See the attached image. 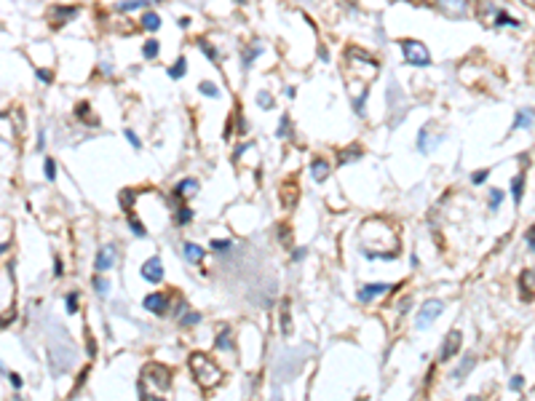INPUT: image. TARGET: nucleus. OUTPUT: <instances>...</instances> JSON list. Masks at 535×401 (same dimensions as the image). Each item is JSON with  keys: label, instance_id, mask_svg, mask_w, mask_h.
Masks as SVG:
<instances>
[{"label": "nucleus", "instance_id": "nucleus-13", "mask_svg": "<svg viewBox=\"0 0 535 401\" xmlns=\"http://www.w3.org/2000/svg\"><path fill=\"white\" fill-rule=\"evenodd\" d=\"M332 174V163L329 160H324V158H313L311 160V177H313V182H327V177Z\"/></svg>", "mask_w": 535, "mask_h": 401}, {"label": "nucleus", "instance_id": "nucleus-33", "mask_svg": "<svg viewBox=\"0 0 535 401\" xmlns=\"http://www.w3.org/2000/svg\"><path fill=\"white\" fill-rule=\"evenodd\" d=\"M134 198H136V190H123L121 196H118V203H121V209L126 211V214H132V206H134Z\"/></svg>", "mask_w": 535, "mask_h": 401}, {"label": "nucleus", "instance_id": "nucleus-46", "mask_svg": "<svg viewBox=\"0 0 535 401\" xmlns=\"http://www.w3.org/2000/svg\"><path fill=\"white\" fill-rule=\"evenodd\" d=\"M487 177H490V169H479V171H474V174H471V182H474V185H485Z\"/></svg>", "mask_w": 535, "mask_h": 401}, {"label": "nucleus", "instance_id": "nucleus-53", "mask_svg": "<svg viewBox=\"0 0 535 401\" xmlns=\"http://www.w3.org/2000/svg\"><path fill=\"white\" fill-rule=\"evenodd\" d=\"M86 348H89V356H91V358H96V342H94V337H89Z\"/></svg>", "mask_w": 535, "mask_h": 401}, {"label": "nucleus", "instance_id": "nucleus-55", "mask_svg": "<svg viewBox=\"0 0 535 401\" xmlns=\"http://www.w3.org/2000/svg\"><path fill=\"white\" fill-rule=\"evenodd\" d=\"M525 238H527V244H530V249L535 251V225H533V230H530V233H527V236H525Z\"/></svg>", "mask_w": 535, "mask_h": 401}, {"label": "nucleus", "instance_id": "nucleus-48", "mask_svg": "<svg viewBox=\"0 0 535 401\" xmlns=\"http://www.w3.org/2000/svg\"><path fill=\"white\" fill-rule=\"evenodd\" d=\"M126 139H129V145H132V147H134V150H139V147H142V142H139V136H136V134H134V131H132V129H126Z\"/></svg>", "mask_w": 535, "mask_h": 401}, {"label": "nucleus", "instance_id": "nucleus-18", "mask_svg": "<svg viewBox=\"0 0 535 401\" xmlns=\"http://www.w3.org/2000/svg\"><path fill=\"white\" fill-rule=\"evenodd\" d=\"M436 5L447 16H463L466 14V0H436Z\"/></svg>", "mask_w": 535, "mask_h": 401}, {"label": "nucleus", "instance_id": "nucleus-3", "mask_svg": "<svg viewBox=\"0 0 535 401\" xmlns=\"http://www.w3.org/2000/svg\"><path fill=\"white\" fill-rule=\"evenodd\" d=\"M399 48H401L404 62H407V65H412V67H428L431 65V54H428V48H425L420 40L401 38L399 40Z\"/></svg>", "mask_w": 535, "mask_h": 401}, {"label": "nucleus", "instance_id": "nucleus-39", "mask_svg": "<svg viewBox=\"0 0 535 401\" xmlns=\"http://www.w3.org/2000/svg\"><path fill=\"white\" fill-rule=\"evenodd\" d=\"M198 321H201V313H196V311H187V313H182V316H179L182 326H196Z\"/></svg>", "mask_w": 535, "mask_h": 401}, {"label": "nucleus", "instance_id": "nucleus-12", "mask_svg": "<svg viewBox=\"0 0 535 401\" xmlns=\"http://www.w3.org/2000/svg\"><path fill=\"white\" fill-rule=\"evenodd\" d=\"M214 348L220 353H236V345H233V329L230 326H220L217 337H214Z\"/></svg>", "mask_w": 535, "mask_h": 401}, {"label": "nucleus", "instance_id": "nucleus-38", "mask_svg": "<svg viewBox=\"0 0 535 401\" xmlns=\"http://www.w3.org/2000/svg\"><path fill=\"white\" fill-rule=\"evenodd\" d=\"M43 174H45V179H48V182L56 179V160L54 158H45L43 160Z\"/></svg>", "mask_w": 535, "mask_h": 401}, {"label": "nucleus", "instance_id": "nucleus-52", "mask_svg": "<svg viewBox=\"0 0 535 401\" xmlns=\"http://www.w3.org/2000/svg\"><path fill=\"white\" fill-rule=\"evenodd\" d=\"M8 380H11V385H14L16 391H19V388H22V377L16 375V372H8Z\"/></svg>", "mask_w": 535, "mask_h": 401}, {"label": "nucleus", "instance_id": "nucleus-36", "mask_svg": "<svg viewBox=\"0 0 535 401\" xmlns=\"http://www.w3.org/2000/svg\"><path fill=\"white\" fill-rule=\"evenodd\" d=\"M174 220H177V225L182 227V225H187V222H193V209L190 206H177V217H174Z\"/></svg>", "mask_w": 535, "mask_h": 401}, {"label": "nucleus", "instance_id": "nucleus-40", "mask_svg": "<svg viewBox=\"0 0 535 401\" xmlns=\"http://www.w3.org/2000/svg\"><path fill=\"white\" fill-rule=\"evenodd\" d=\"M129 225H132V233H134V236H139V238L147 236V230H145V225H142V220H136L134 214H129Z\"/></svg>", "mask_w": 535, "mask_h": 401}, {"label": "nucleus", "instance_id": "nucleus-14", "mask_svg": "<svg viewBox=\"0 0 535 401\" xmlns=\"http://www.w3.org/2000/svg\"><path fill=\"white\" fill-rule=\"evenodd\" d=\"M361 156H364L361 145H348L345 150L337 153V166H348V163H354V160H361Z\"/></svg>", "mask_w": 535, "mask_h": 401}, {"label": "nucleus", "instance_id": "nucleus-50", "mask_svg": "<svg viewBox=\"0 0 535 401\" xmlns=\"http://www.w3.org/2000/svg\"><path fill=\"white\" fill-rule=\"evenodd\" d=\"M409 305H412V300H409V297H404L399 305H396V313H407V311H409Z\"/></svg>", "mask_w": 535, "mask_h": 401}, {"label": "nucleus", "instance_id": "nucleus-57", "mask_svg": "<svg viewBox=\"0 0 535 401\" xmlns=\"http://www.w3.org/2000/svg\"><path fill=\"white\" fill-rule=\"evenodd\" d=\"M284 94H287V99H294V94H297V89H294V86H287V89H284Z\"/></svg>", "mask_w": 535, "mask_h": 401}, {"label": "nucleus", "instance_id": "nucleus-59", "mask_svg": "<svg viewBox=\"0 0 535 401\" xmlns=\"http://www.w3.org/2000/svg\"><path fill=\"white\" fill-rule=\"evenodd\" d=\"M8 249H11V244H0V254H5Z\"/></svg>", "mask_w": 535, "mask_h": 401}, {"label": "nucleus", "instance_id": "nucleus-31", "mask_svg": "<svg viewBox=\"0 0 535 401\" xmlns=\"http://www.w3.org/2000/svg\"><path fill=\"white\" fill-rule=\"evenodd\" d=\"M522 193H525V174H516L511 179V196H514V203H522Z\"/></svg>", "mask_w": 535, "mask_h": 401}, {"label": "nucleus", "instance_id": "nucleus-21", "mask_svg": "<svg viewBox=\"0 0 535 401\" xmlns=\"http://www.w3.org/2000/svg\"><path fill=\"white\" fill-rule=\"evenodd\" d=\"M396 105L404 107V94H401V86L396 83V80H391V83H388V110L394 112Z\"/></svg>", "mask_w": 535, "mask_h": 401}, {"label": "nucleus", "instance_id": "nucleus-17", "mask_svg": "<svg viewBox=\"0 0 535 401\" xmlns=\"http://www.w3.org/2000/svg\"><path fill=\"white\" fill-rule=\"evenodd\" d=\"M139 27L145 32H158V30H161V14H156V11H145V14L139 16Z\"/></svg>", "mask_w": 535, "mask_h": 401}, {"label": "nucleus", "instance_id": "nucleus-26", "mask_svg": "<svg viewBox=\"0 0 535 401\" xmlns=\"http://www.w3.org/2000/svg\"><path fill=\"white\" fill-rule=\"evenodd\" d=\"M281 198H284V206H294L297 203V182H284L281 187Z\"/></svg>", "mask_w": 535, "mask_h": 401}, {"label": "nucleus", "instance_id": "nucleus-8", "mask_svg": "<svg viewBox=\"0 0 535 401\" xmlns=\"http://www.w3.org/2000/svg\"><path fill=\"white\" fill-rule=\"evenodd\" d=\"M460 345H463V334L460 329H449L445 342H442V351H439V361H449L460 353Z\"/></svg>", "mask_w": 535, "mask_h": 401}, {"label": "nucleus", "instance_id": "nucleus-41", "mask_svg": "<svg viewBox=\"0 0 535 401\" xmlns=\"http://www.w3.org/2000/svg\"><path fill=\"white\" fill-rule=\"evenodd\" d=\"M278 241H281L284 249H289V246H292V230H289L287 225H278Z\"/></svg>", "mask_w": 535, "mask_h": 401}, {"label": "nucleus", "instance_id": "nucleus-32", "mask_svg": "<svg viewBox=\"0 0 535 401\" xmlns=\"http://www.w3.org/2000/svg\"><path fill=\"white\" fill-rule=\"evenodd\" d=\"M289 332H292V316H289V300L281 302V334L289 337Z\"/></svg>", "mask_w": 535, "mask_h": 401}, {"label": "nucleus", "instance_id": "nucleus-27", "mask_svg": "<svg viewBox=\"0 0 535 401\" xmlns=\"http://www.w3.org/2000/svg\"><path fill=\"white\" fill-rule=\"evenodd\" d=\"M185 72H187V56H177V62L166 70V75L172 80H179V78H185Z\"/></svg>", "mask_w": 535, "mask_h": 401}, {"label": "nucleus", "instance_id": "nucleus-10", "mask_svg": "<svg viewBox=\"0 0 535 401\" xmlns=\"http://www.w3.org/2000/svg\"><path fill=\"white\" fill-rule=\"evenodd\" d=\"M388 291H396V286H391V284H367V286H361V289L356 291V300L367 305V302L378 300V297L388 294Z\"/></svg>", "mask_w": 535, "mask_h": 401}, {"label": "nucleus", "instance_id": "nucleus-29", "mask_svg": "<svg viewBox=\"0 0 535 401\" xmlns=\"http://www.w3.org/2000/svg\"><path fill=\"white\" fill-rule=\"evenodd\" d=\"M91 286H94V291L99 297H107V291H110V281H107L102 273H94V278H91Z\"/></svg>", "mask_w": 535, "mask_h": 401}, {"label": "nucleus", "instance_id": "nucleus-25", "mask_svg": "<svg viewBox=\"0 0 535 401\" xmlns=\"http://www.w3.org/2000/svg\"><path fill=\"white\" fill-rule=\"evenodd\" d=\"M263 54V45L260 43H252L249 48H244V56H241V65H244V70H249V67L254 65V59Z\"/></svg>", "mask_w": 535, "mask_h": 401}, {"label": "nucleus", "instance_id": "nucleus-6", "mask_svg": "<svg viewBox=\"0 0 535 401\" xmlns=\"http://www.w3.org/2000/svg\"><path fill=\"white\" fill-rule=\"evenodd\" d=\"M78 14H81V8H78V5H51V8H48L51 27H54V30H59V27H65L67 22L75 19Z\"/></svg>", "mask_w": 535, "mask_h": 401}, {"label": "nucleus", "instance_id": "nucleus-34", "mask_svg": "<svg viewBox=\"0 0 535 401\" xmlns=\"http://www.w3.org/2000/svg\"><path fill=\"white\" fill-rule=\"evenodd\" d=\"M198 91H201L203 96H209V99H217L220 96L217 83H212V80H201V83H198Z\"/></svg>", "mask_w": 535, "mask_h": 401}, {"label": "nucleus", "instance_id": "nucleus-23", "mask_svg": "<svg viewBox=\"0 0 535 401\" xmlns=\"http://www.w3.org/2000/svg\"><path fill=\"white\" fill-rule=\"evenodd\" d=\"M474 364H476V356H471V353H468V356H463V364H460L458 369L452 372V380H455V382H458V380H466V377H468V372L474 369Z\"/></svg>", "mask_w": 535, "mask_h": 401}, {"label": "nucleus", "instance_id": "nucleus-35", "mask_svg": "<svg viewBox=\"0 0 535 401\" xmlns=\"http://www.w3.org/2000/svg\"><path fill=\"white\" fill-rule=\"evenodd\" d=\"M276 136H278V139H287V136H292V118H289V115H281Z\"/></svg>", "mask_w": 535, "mask_h": 401}, {"label": "nucleus", "instance_id": "nucleus-19", "mask_svg": "<svg viewBox=\"0 0 535 401\" xmlns=\"http://www.w3.org/2000/svg\"><path fill=\"white\" fill-rule=\"evenodd\" d=\"M75 118H81V123H86V126H99V118L91 115V105H89V102H78V105H75Z\"/></svg>", "mask_w": 535, "mask_h": 401}, {"label": "nucleus", "instance_id": "nucleus-28", "mask_svg": "<svg viewBox=\"0 0 535 401\" xmlns=\"http://www.w3.org/2000/svg\"><path fill=\"white\" fill-rule=\"evenodd\" d=\"M535 120V110H519L516 112V120H514V131L516 129H530Z\"/></svg>", "mask_w": 535, "mask_h": 401}, {"label": "nucleus", "instance_id": "nucleus-5", "mask_svg": "<svg viewBox=\"0 0 535 401\" xmlns=\"http://www.w3.org/2000/svg\"><path fill=\"white\" fill-rule=\"evenodd\" d=\"M434 131H436V123H434V120H428V123H425L423 129L418 131V150L423 153V156H431V153L439 147V139H442V136H439V134L434 136Z\"/></svg>", "mask_w": 535, "mask_h": 401}, {"label": "nucleus", "instance_id": "nucleus-9", "mask_svg": "<svg viewBox=\"0 0 535 401\" xmlns=\"http://www.w3.org/2000/svg\"><path fill=\"white\" fill-rule=\"evenodd\" d=\"M139 273H142V278L150 281V284H161V281H163V260L158 254L147 257V260L142 262Z\"/></svg>", "mask_w": 535, "mask_h": 401}, {"label": "nucleus", "instance_id": "nucleus-24", "mask_svg": "<svg viewBox=\"0 0 535 401\" xmlns=\"http://www.w3.org/2000/svg\"><path fill=\"white\" fill-rule=\"evenodd\" d=\"M198 48L206 54V59L212 62V65H220V51H217V45L212 43V40H206V38H198Z\"/></svg>", "mask_w": 535, "mask_h": 401}, {"label": "nucleus", "instance_id": "nucleus-30", "mask_svg": "<svg viewBox=\"0 0 535 401\" xmlns=\"http://www.w3.org/2000/svg\"><path fill=\"white\" fill-rule=\"evenodd\" d=\"M153 0H123L118 3V14H126V11H139V8H147Z\"/></svg>", "mask_w": 535, "mask_h": 401}, {"label": "nucleus", "instance_id": "nucleus-56", "mask_svg": "<svg viewBox=\"0 0 535 401\" xmlns=\"http://www.w3.org/2000/svg\"><path fill=\"white\" fill-rule=\"evenodd\" d=\"M62 273H65V270H62V260L56 257V260H54V276H62Z\"/></svg>", "mask_w": 535, "mask_h": 401}, {"label": "nucleus", "instance_id": "nucleus-54", "mask_svg": "<svg viewBox=\"0 0 535 401\" xmlns=\"http://www.w3.org/2000/svg\"><path fill=\"white\" fill-rule=\"evenodd\" d=\"M305 254H308V251H305V249H294V251H292V260H294V262H300V260H303Z\"/></svg>", "mask_w": 535, "mask_h": 401}, {"label": "nucleus", "instance_id": "nucleus-15", "mask_svg": "<svg viewBox=\"0 0 535 401\" xmlns=\"http://www.w3.org/2000/svg\"><path fill=\"white\" fill-rule=\"evenodd\" d=\"M196 193H198V179H193V177H185V179H179L174 185V196L177 198H187V196H196Z\"/></svg>", "mask_w": 535, "mask_h": 401}, {"label": "nucleus", "instance_id": "nucleus-51", "mask_svg": "<svg viewBox=\"0 0 535 401\" xmlns=\"http://www.w3.org/2000/svg\"><path fill=\"white\" fill-rule=\"evenodd\" d=\"M43 147H45V131L41 129V131H38V142H35V150H38V153H41V150H43Z\"/></svg>", "mask_w": 535, "mask_h": 401}, {"label": "nucleus", "instance_id": "nucleus-42", "mask_svg": "<svg viewBox=\"0 0 535 401\" xmlns=\"http://www.w3.org/2000/svg\"><path fill=\"white\" fill-rule=\"evenodd\" d=\"M495 24H511V27H519V22L511 19L509 11H495Z\"/></svg>", "mask_w": 535, "mask_h": 401}, {"label": "nucleus", "instance_id": "nucleus-7", "mask_svg": "<svg viewBox=\"0 0 535 401\" xmlns=\"http://www.w3.org/2000/svg\"><path fill=\"white\" fill-rule=\"evenodd\" d=\"M142 305H145V311L153 313V316H166L172 300H169L166 291H153V294H147L145 300H142Z\"/></svg>", "mask_w": 535, "mask_h": 401}, {"label": "nucleus", "instance_id": "nucleus-45", "mask_svg": "<svg viewBox=\"0 0 535 401\" xmlns=\"http://www.w3.org/2000/svg\"><path fill=\"white\" fill-rule=\"evenodd\" d=\"M35 75L41 78V83H45V86H48V83H54V70H45V67H38V70H35Z\"/></svg>", "mask_w": 535, "mask_h": 401}, {"label": "nucleus", "instance_id": "nucleus-20", "mask_svg": "<svg viewBox=\"0 0 535 401\" xmlns=\"http://www.w3.org/2000/svg\"><path fill=\"white\" fill-rule=\"evenodd\" d=\"M533 284H535V270H525L519 278V289H522V300L525 302L533 300Z\"/></svg>", "mask_w": 535, "mask_h": 401}, {"label": "nucleus", "instance_id": "nucleus-43", "mask_svg": "<svg viewBox=\"0 0 535 401\" xmlns=\"http://www.w3.org/2000/svg\"><path fill=\"white\" fill-rule=\"evenodd\" d=\"M209 246H212L217 254H223V251H230V249H233V241H227V238H225V241H223V238H214Z\"/></svg>", "mask_w": 535, "mask_h": 401}, {"label": "nucleus", "instance_id": "nucleus-47", "mask_svg": "<svg viewBox=\"0 0 535 401\" xmlns=\"http://www.w3.org/2000/svg\"><path fill=\"white\" fill-rule=\"evenodd\" d=\"M500 200H503V193H500V190H492V193H490V211H498V209H500Z\"/></svg>", "mask_w": 535, "mask_h": 401}, {"label": "nucleus", "instance_id": "nucleus-16", "mask_svg": "<svg viewBox=\"0 0 535 401\" xmlns=\"http://www.w3.org/2000/svg\"><path fill=\"white\" fill-rule=\"evenodd\" d=\"M182 254H185L187 262H203V257H206V249L198 244H193V241H185L182 244Z\"/></svg>", "mask_w": 535, "mask_h": 401}, {"label": "nucleus", "instance_id": "nucleus-60", "mask_svg": "<svg viewBox=\"0 0 535 401\" xmlns=\"http://www.w3.org/2000/svg\"><path fill=\"white\" fill-rule=\"evenodd\" d=\"M236 3H238V5H246V3H249V0H236Z\"/></svg>", "mask_w": 535, "mask_h": 401}, {"label": "nucleus", "instance_id": "nucleus-61", "mask_svg": "<svg viewBox=\"0 0 535 401\" xmlns=\"http://www.w3.org/2000/svg\"><path fill=\"white\" fill-rule=\"evenodd\" d=\"M525 3H530V5H535V0H525Z\"/></svg>", "mask_w": 535, "mask_h": 401}, {"label": "nucleus", "instance_id": "nucleus-44", "mask_svg": "<svg viewBox=\"0 0 535 401\" xmlns=\"http://www.w3.org/2000/svg\"><path fill=\"white\" fill-rule=\"evenodd\" d=\"M65 305H67V313H78V291H70L65 297Z\"/></svg>", "mask_w": 535, "mask_h": 401}, {"label": "nucleus", "instance_id": "nucleus-58", "mask_svg": "<svg viewBox=\"0 0 535 401\" xmlns=\"http://www.w3.org/2000/svg\"><path fill=\"white\" fill-rule=\"evenodd\" d=\"M318 56H321V62H329V54H327V48H324V45L318 48Z\"/></svg>", "mask_w": 535, "mask_h": 401}, {"label": "nucleus", "instance_id": "nucleus-1", "mask_svg": "<svg viewBox=\"0 0 535 401\" xmlns=\"http://www.w3.org/2000/svg\"><path fill=\"white\" fill-rule=\"evenodd\" d=\"M169 388H172V369L169 366L158 364V361H150V364L142 366V377L136 382V393L142 399L153 401L156 393H166Z\"/></svg>", "mask_w": 535, "mask_h": 401}, {"label": "nucleus", "instance_id": "nucleus-49", "mask_svg": "<svg viewBox=\"0 0 535 401\" xmlns=\"http://www.w3.org/2000/svg\"><path fill=\"white\" fill-rule=\"evenodd\" d=\"M522 385H525L522 375H514V377H511V391H522Z\"/></svg>", "mask_w": 535, "mask_h": 401}, {"label": "nucleus", "instance_id": "nucleus-37", "mask_svg": "<svg viewBox=\"0 0 535 401\" xmlns=\"http://www.w3.org/2000/svg\"><path fill=\"white\" fill-rule=\"evenodd\" d=\"M257 107H263V110H273L276 107V99H273L270 91H260L257 94Z\"/></svg>", "mask_w": 535, "mask_h": 401}, {"label": "nucleus", "instance_id": "nucleus-2", "mask_svg": "<svg viewBox=\"0 0 535 401\" xmlns=\"http://www.w3.org/2000/svg\"><path fill=\"white\" fill-rule=\"evenodd\" d=\"M187 366H190L193 377H196V382L203 388V391H214L225 377L223 369L217 366V361H214L212 356H206V353H190Z\"/></svg>", "mask_w": 535, "mask_h": 401}, {"label": "nucleus", "instance_id": "nucleus-11", "mask_svg": "<svg viewBox=\"0 0 535 401\" xmlns=\"http://www.w3.org/2000/svg\"><path fill=\"white\" fill-rule=\"evenodd\" d=\"M112 262H115V246H102L99 251H96V260H94V270L96 273H105L112 267Z\"/></svg>", "mask_w": 535, "mask_h": 401}, {"label": "nucleus", "instance_id": "nucleus-4", "mask_svg": "<svg viewBox=\"0 0 535 401\" xmlns=\"http://www.w3.org/2000/svg\"><path fill=\"white\" fill-rule=\"evenodd\" d=\"M442 313H445V302H442V300H425L423 305H420V311H418V321H415V326H418V329H428V326L434 324Z\"/></svg>", "mask_w": 535, "mask_h": 401}, {"label": "nucleus", "instance_id": "nucleus-22", "mask_svg": "<svg viewBox=\"0 0 535 401\" xmlns=\"http://www.w3.org/2000/svg\"><path fill=\"white\" fill-rule=\"evenodd\" d=\"M142 56H145L147 62H153V59L161 56V43H158V38H147L145 43H142Z\"/></svg>", "mask_w": 535, "mask_h": 401}]
</instances>
